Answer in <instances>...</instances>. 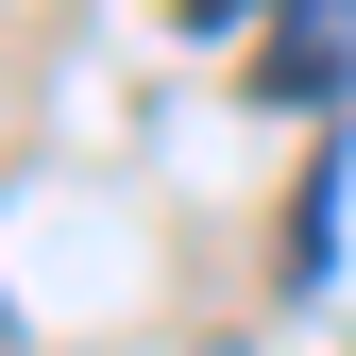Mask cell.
<instances>
[{
	"instance_id": "obj_1",
	"label": "cell",
	"mask_w": 356,
	"mask_h": 356,
	"mask_svg": "<svg viewBox=\"0 0 356 356\" xmlns=\"http://www.w3.org/2000/svg\"><path fill=\"white\" fill-rule=\"evenodd\" d=\"M339 68H356V0H272V102H339Z\"/></svg>"
},
{
	"instance_id": "obj_2",
	"label": "cell",
	"mask_w": 356,
	"mask_h": 356,
	"mask_svg": "<svg viewBox=\"0 0 356 356\" xmlns=\"http://www.w3.org/2000/svg\"><path fill=\"white\" fill-rule=\"evenodd\" d=\"M0 356H17V305H0Z\"/></svg>"
}]
</instances>
